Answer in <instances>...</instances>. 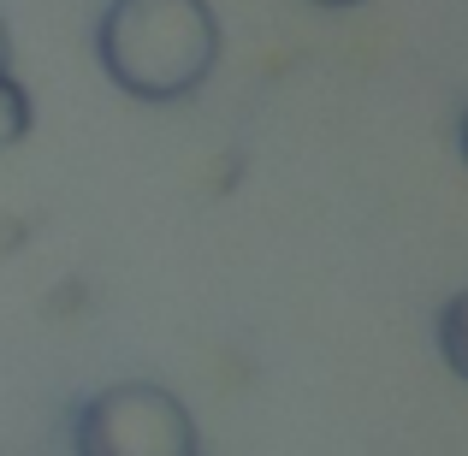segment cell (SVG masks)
<instances>
[{"mask_svg":"<svg viewBox=\"0 0 468 456\" xmlns=\"http://www.w3.org/2000/svg\"><path fill=\"white\" fill-rule=\"evenodd\" d=\"M95 59L131 101H190L219 66V18L207 0H107Z\"/></svg>","mask_w":468,"mask_h":456,"instance_id":"obj_1","label":"cell"},{"mask_svg":"<svg viewBox=\"0 0 468 456\" xmlns=\"http://www.w3.org/2000/svg\"><path fill=\"white\" fill-rule=\"evenodd\" d=\"M71 456H196V421L178 391L154 379H119L78 403Z\"/></svg>","mask_w":468,"mask_h":456,"instance_id":"obj_2","label":"cell"},{"mask_svg":"<svg viewBox=\"0 0 468 456\" xmlns=\"http://www.w3.org/2000/svg\"><path fill=\"white\" fill-rule=\"evenodd\" d=\"M433 332H439V355H445V367L457 379H468V285L439 308V326Z\"/></svg>","mask_w":468,"mask_h":456,"instance_id":"obj_3","label":"cell"},{"mask_svg":"<svg viewBox=\"0 0 468 456\" xmlns=\"http://www.w3.org/2000/svg\"><path fill=\"white\" fill-rule=\"evenodd\" d=\"M36 107H30V90H24L12 71H0V149H12V143H24V131H30Z\"/></svg>","mask_w":468,"mask_h":456,"instance_id":"obj_4","label":"cell"},{"mask_svg":"<svg viewBox=\"0 0 468 456\" xmlns=\"http://www.w3.org/2000/svg\"><path fill=\"white\" fill-rule=\"evenodd\" d=\"M0 71H12V36H6V18H0Z\"/></svg>","mask_w":468,"mask_h":456,"instance_id":"obj_5","label":"cell"},{"mask_svg":"<svg viewBox=\"0 0 468 456\" xmlns=\"http://www.w3.org/2000/svg\"><path fill=\"white\" fill-rule=\"evenodd\" d=\"M457 149H463V166H468V107H463V125H457Z\"/></svg>","mask_w":468,"mask_h":456,"instance_id":"obj_6","label":"cell"},{"mask_svg":"<svg viewBox=\"0 0 468 456\" xmlns=\"http://www.w3.org/2000/svg\"><path fill=\"white\" fill-rule=\"evenodd\" d=\"M314 6H356V0H314Z\"/></svg>","mask_w":468,"mask_h":456,"instance_id":"obj_7","label":"cell"},{"mask_svg":"<svg viewBox=\"0 0 468 456\" xmlns=\"http://www.w3.org/2000/svg\"><path fill=\"white\" fill-rule=\"evenodd\" d=\"M196 456H202V451H196Z\"/></svg>","mask_w":468,"mask_h":456,"instance_id":"obj_8","label":"cell"}]
</instances>
